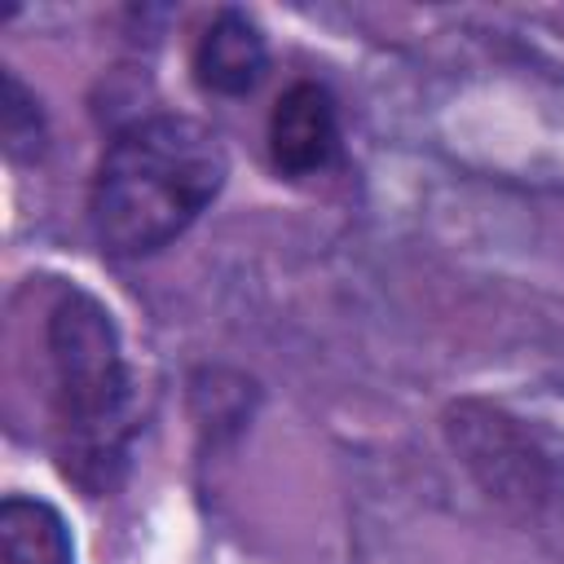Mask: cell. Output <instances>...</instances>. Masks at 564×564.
I'll list each match as a JSON object with an SVG mask.
<instances>
[{"mask_svg":"<svg viewBox=\"0 0 564 564\" xmlns=\"http://www.w3.org/2000/svg\"><path fill=\"white\" fill-rule=\"evenodd\" d=\"M269 154L286 176H313L339 154V110L322 84L300 79L278 97L269 115Z\"/></svg>","mask_w":564,"mask_h":564,"instance_id":"cell-3","label":"cell"},{"mask_svg":"<svg viewBox=\"0 0 564 564\" xmlns=\"http://www.w3.org/2000/svg\"><path fill=\"white\" fill-rule=\"evenodd\" d=\"M264 66H269V48H264V35L260 26L238 13V9H220L207 31L198 35V48H194V75L207 93L216 97H242L251 93L260 79H264Z\"/></svg>","mask_w":564,"mask_h":564,"instance_id":"cell-4","label":"cell"},{"mask_svg":"<svg viewBox=\"0 0 564 564\" xmlns=\"http://www.w3.org/2000/svg\"><path fill=\"white\" fill-rule=\"evenodd\" d=\"M0 551H4V564H70L66 524L40 498H4Z\"/></svg>","mask_w":564,"mask_h":564,"instance_id":"cell-5","label":"cell"},{"mask_svg":"<svg viewBox=\"0 0 564 564\" xmlns=\"http://www.w3.org/2000/svg\"><path fill=\"white\" fill-rule=\"evenodd\" d=\"M48 357L57 383V423L70 436L66 454L84 480V467L115 463L123 441L128 366L110 313L84 291L62 295L48 317Z\"/></svg>","mask_w":564,"mask_h":564,"instance_id":"cell-2","label":"cell"},{"mask_svg":"<svg viewBox=\"0 0 564 564\" xmlns=\"http://www.w3.org/2000/svg\"><path fill=\"white\" fill-rule=\"evenodd\" d=\"M4 141L13 159H31L40 154L44 128H40V110L26 97V88L18 84V75H4Z\"/></svg>","mask_w":564,"mask_h":564,"instance_id":"cell-6","label":"cell"},{"mask_svg":"<svg viewBox=\"0 0 564 564\" xmlns=\"http://www.w3.org/2000/svg\"><path fill=\"white\" fill-rule=\"evenodd\" d=\"M229 159L220 137L189 115L128 123L101 154L88 225L106 256L137 260L181 238L220 194Z\"/></svg>","mask_w":564,"mask_h":564,"instance_id":"cell-1","label":"cell"}]
</instances>
